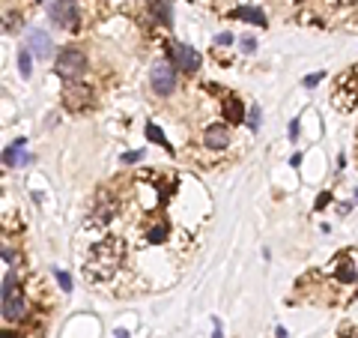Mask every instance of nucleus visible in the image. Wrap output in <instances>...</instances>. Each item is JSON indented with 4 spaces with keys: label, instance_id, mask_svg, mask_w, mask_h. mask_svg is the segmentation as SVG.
<instances>
[{
    "label": "nucleus",
    "instance_id": "f257e3e1",
    "mask_svg": "<svg viewBox=\"0 0 358 338\" xmlns=\"http://www.w3.org/2000/svg\"><path fill=\"white\" fill-rule=\"evenodd\" d=\"M125 246L119 243L117 236H104L99 243H93L84 254V272L90 282H108L122 264Z\"/></svg>",
    "mask_w": 358,
    "mask_h": 338
},
{
    "label": "nucleus",
    "instance_id": "f03ea898",
    "mask_svg": "<svg viewBox=\"0 0 358 338\" xmlns=\"http://www.w3.org/2000/svg\"><path fill=\"white\" fill-rule=\"evenodd\" d=\"M54 72L63 78V81H81L87 72V54L81 48H60L57 60H54Z\"/></svg>",
    "mask_w": 358,
    "mask_h": 338
},
{
    "label": "nucleus",
    "instance_id": "7ed1b4c3",
    "mask_svg": "<svg viewBox=\"0 0 358 338\" xmlns=\"http://www.w3.org/2000/svg\"><path fill=\"white\" fill-rule=\"evenodd\" d=\"M150 84L158 96H171L173 90H176V69H173V63L167 60H158L153 69H150Z\"/></svg>",
    "mask_w": 358,
    "mask_h": 338
},
{
    "label": "nucleus",
    "instance_id": "20e7f679",
    "mask_svg": "<svg viewBox=\"0 0 358 338\" xmlns=\"http://www.w3.org/2000/svg\"><path fill=\"white\" fill-rule=\"evenodd\" d=\"M328 275H334L338 285H352V282H358V264H355V257H352V251L338 254L328 264Z\"/></svg>",
    "mask_w": 358,
    "mask_h": 338
},
{
    "label": "nucleus",
    "instance_id": "39448f33",
    "mask_svg": "<svg viewBox=\"0 0 358 338\" xmlns=\"http://www.w3.org/2000/svg\"><path fill=\"white\" fill-rule=\"evenodd\" d=\"M48 18L66 30H75L78 27V3L75 0H54V3H48Z\"/></svg>",
    "mask_w": 358,
    "mask_h": 338
},
{
    "label": "nucleus",
    "instance_id": "423d86ee",
    "mask_svg": "<svg viewBox=\"0 0 358 338\" xmlns=\"http://www.w3.org/2000/svg\"><path fill=\"white\" fill-rule=\"evenodd\" d=\"M90 99H93V90L87 87L84 81H69L63 87V105L69 111H84L90 108Z\"/></svg>",
    "mask_w": 358,
    "mask_h": 338
},
{
    "label": "nucleus",
    "instance_id": "0eeeda50",
    "mask_svg": "<svg viewBox=\"0 0 358 338\" xmlns=\"http://www.w3.org/2000/svg\"><path fill=\"white\" fill-rule=\"evenodd\" d=\"M173 63L185 75H197L200 66H203V57H200V51H194L191 45H176L173 48Z\"/></svg>",
    "mask_w": 358,
    "mask_h": 338
},
{
    "label": "nucleus",
    "instance_id": "6e6552de",
    "mask_svg": "<svg viewBox=\"0 0 358 338\" xmlns=\"http://www.w3.org/2000/svg\"><path fill=\"white\" fill-rule=\"evenodd\" d=\"M203 144L209 150H227V144H230V129L227 123H212L203 129Z\"/></svg>",
    "mask_w": 358,
    "mask_h": 338
},
{
    "label": "nucleus",
    "instance_id": "1a4fd4ad",
    "mask_svg": "<svg viewBox=\"0 0 358 338\" xmlns=\"http://www.w3.org/2000/svg\"><path fill=\"white\" fill-rule=\"evenodd\" d=\"M27 48H30V54H36L39 60H48L51 51H54V42L45 30H30V33H27Z\"/></svg>",
    "mask_w": 358,
    "mask_h": 338
},
{
    "label": "nucleus",
    "instance_id": "9d476101",
    "mask_svg": "<svg viewBox=\"0 0 358 338\" xmlns=\"http://www.w3.org/2000/svg\"><path fill=\"white\" fill-rule=\"evenodd\" d=\"M167 236H171V225H167L164 218H153V222L146 225V231H143V243L161 246V243H167Z\"/></svg>",
    "mask_w": 358,
    "mask_h": 338
},
{
    "label": "nucleus",
    "instance_id": "9b49d317",
    "mask_svg": "<svg viewBox=\"0 0 358 338\" xmlns=\"http://www.w3.org/2000/svg\"><path fill=\"white\" fill-rule=\"evenodd\" d=\"M3 162H6V168H15V165H27L30 162V153H24V138H18L15 144H9L3 150Z\"/></svg>",
    "mask_w": 358,
    "mask_h": 338
},
{
    "label": "nucleus",
    "instance_id": "f8f14e48",
    "mask_svg": "<svg viewBox=\"0 0 358 338\" xmlns=\"http://www.w3.org/2000/svg\"><path fill=\"white\" fill-rule=\"evenodd\" d=\"M27 314V303L21 300V296H9V300H3V321H21Z\"/></svg>",
    "mask_w": 358,
    "mask_h": 338
},
{
    "label": "nucleus",
    "instance_id": "ddd939ff",
    "mask_svg": "<svg viewBox=\"0 0 358 338\" xmlns=\"http://www.w3.org/2000/svg\"><path fill=\"white\" fill-rule=\"evenodd\" d=\"M114 213H117V204L111 201V197H99V204H96V210H93V222L96 225H108L111 218H114Z\"/></svg>",
    "mask_w": 358,
    "mask_h": 338
},
{
    "label": "nucleus",
    "instance_id": "4468645a",
    "mask_svg": "<svg viewBox=\"0 0 358 338\" xmlns=\"http://www.w3.org/2000/svg\"><path fill=\"white\" fill-rule=\"evenodd\" d=\"M224 117H227V123H245V105H242V99L227 96L224 99Z\"/></svg>",
    "mask_w": 358,
    "mask_h": 338
},
{
    "label": "nucleus",
    "instance_id": "2eb2a0df",
    "mask_svg": "<svg viewBox=\"0 0 358 338\" xmlns=\"http://www.w3.org/2000/svg\"><path fill=\"white\" fill-rule=\"evenodd\" d=\"M230 18H245V21H254L257 27H266V15H263V9H257V6H239L230 12Z\"/></svg>",
    "mask_w": 358,
    "mask_h": 338
},
{
    "label": "nucleus",
    "instance_id": "dca6fc26",
    "mask_svg": "<svg viewBox=\"0 0 358 338\" xmlns=\"http://www.w3.org/2000/svg\"><path fill=\"white\" fill-rule=\"evenodd\" d=\"M18 69H21L24 78L33 75V54H30V48H21V51H18Z\"/></svg>",
    "mask_w": 358,
    "mask_h": 338
},
{
    "label": "nucleus",
    "instance_id": "f3484780",
    "mask_svg": "<svg viewBox=\"0 0 358 338\" xmlns=\"http://www.w3.org/2000/svg\"><path fill=\"white\" fill-rule=\"evenodd\" d=\"M146 138H150V141H155V144H158V147H164V150H171V153H173L171 141L164 138V132H161V129H158V126H155V123H150V126H146Z\"/></svg>",
    "mask_w": 358,
    "mask_h": 338
},
{
    "label": "nucleus",
    "instance_id": "a211bd4d",
    "mask_svg": "<svg viewBox=\"0 0 358 338\" xmlns=\"http://www.w3.org/2000/svg\"><path fill=\"white\" fill-rule=\"evenodd\" d=\"M171 9H173L171 0H158V3H153V12H155L158 18H161V21H164L167 27H171Z\"/></svg>",
    "mask_w": 358,
    "mask_h": 338
},
{
    "label": "nucleus",
    "instance_id": "6ab92c4d",
    "mask_svg": "<svg viewBox=\"0 0 358 338\" xmlns=\"http://www.w3.org/2000/svg\"><path fill=\"white\" fill-rule=\"evenodd\" d=\"M54 275H57V282H60V287H63V290H72V275H69V272H63V269H54Z\"/></svg>",
    "mask_w": 358,
    "mask_h": 338
},
{
    "label": "nucleus",
    "instance_id": "aec40b11",
    "mask_svg": "<svg viewBox=\"0 0 358 338\" xmlns=\"http://www.w3.org/2000/svg\"><path fill=\"white\" fill-rule=\"evenodd\" d=\"M248 126H251V132H257V129H260V105L251 108V114H248Z\"/></svg>",
    "mask_w": 358,
    "mask_h": 338
},
{
    "label": "nucleus",
    "instance_id": "412c9836",
    "mask_svg": "<svg viewBox=\"0 0 358 338\" xmlns=\"http://www.w3.org/2000/svg\"><path fill=\"white\" fill-rule=\"evenodd\" d=\"M239 45H242V51L251 54L257 48V39H254V36H242V39H239Z\"/></svg>",
    "mask_w": 358,
    "mask_h": 338
},
{
    "label": "nucleus",
    "instance_id": "4be33fe9",
    "mask_svg": "<svg viewBox=\"0 0 358 338\" xmlns=\"http://www.w3.org/2000/svg\"><path fill=\"white\" fill-rule=\"evenodd\" d=\"M323 75H325V72H310V75L305 78V87H317V84L323 81Z\"/></svg>",
    "mask_w": 358,
    "mask_h": 338
},
{
    "label": "nucleus",
    "instance_id": "5701e85b",
    "mask_svg": "<svg viewBox=\"0 0 358 338\" xmlns=\"http://www.w3.org/2000/svg\"><path fill=\"white\" fill-rule=\"evenodd\" d=\"M230 42H233V33H230V30H227V33H218V36H215V45H221V48H224V45H230Z\"/></svg>",
    "mask_w": 358,
    "mask_h": 338
},
{
    "label": "nucleus",
    "instance_id": "b1692460",
    "mask_svg": "<svg viewBox=\"0 0 358 338\" xmlns=\"http://www.w3.org/2000/svg\"><path fill=\"white\" fill-rule=\"evenodd\" d=\"M140 156H143L140 150H135V153H125V156H122V165H132V162H137Z\"/></svg>",
    "mask_w": 358,
    "mask_h": 338
},
{
    "label": "nucleus",
    "instance_id": "393cba45",
    "mask_svg": "<svg viewBox=\"0 0 358 338\" xmlns=\"http://www.w3.org/2000/svg\"><path fill=\"white\" fill-rule=\"evenodd\" d=\"M328 204H331V195H328V192H323V195L317 197V210H323V207H328Z\"/></svg>",
    "mask_w": 358,
    "mask_h": 338
},
{
    "label": "nucleus",
    "instance_id": "a878e982",
    "mask_svg": "<svg viewBox=\"0 0 358 338\" xmlns=\"http://www.w3.org/2000/svg\"><path fill=\"white\" fill-rule=\"evenodd\" d=\"M3 261L6 264H15V251L9 249V246H3Z\"/></svg>",
    "mask_w": 358,
    "mask_h": 338
},
{
    "label": "nucleus",
    "instance_id": "bb28decb",
    "mask_svg": "<svg viewBox=\"0 0 358 338\" xmlns=\"http://www.w3.org/2000/svg\"><path fill=\"white\" fill-rule=\"evenodd\" d=\"M290 138H292V141L299 138V120H292V123H290Z\"/></svg>",
    "mask_w": 358,
    "mask_h": 338
},
{
    "label": "nucleus",
    "instance_id": "cd10ccee",
    "mask_svg": "<svg viewBox=\"0 0 358 338\" xmlns=\"http://www.w3.org/2000/svg\"><path fill=\"white\" fill-rule=\"evenodd\" d=\"M212 338H221V323L215 321V332H212Z\"/></svg>",
    "mask_w": 358,
    "mask_h": 338
},
{
    "label": "nucleus",
    "instance_id": "c85d7f7f",
    "mask_svg": "<svg viewBox=\"0 0 358 338\" xmlns=\"http://www.w3.org/2000/svg\"><path fill=\"white\" fill-rule=\"evenodd\" d=\"M114 338H129V332H125V329H117V332H114Z\"/></svg>",
    "mask_w": 358,
    "mask_h": 338
},
{
    "label": "nucleus",
    "instance_id": "c756f323",
    "mask_svg": "<svg viewBox=\"0 0 358 338\" xmlns=\"http://www.w3.org/2000/svg\"><path fill=\"white\" fill-rule=\"evenodd\" d=\"M0 338H21V335H18V332H9V329H6V332H3Z\"/></svg>",
    "mask_w": 358,
    "mask_h": 338
}]
</instances>
